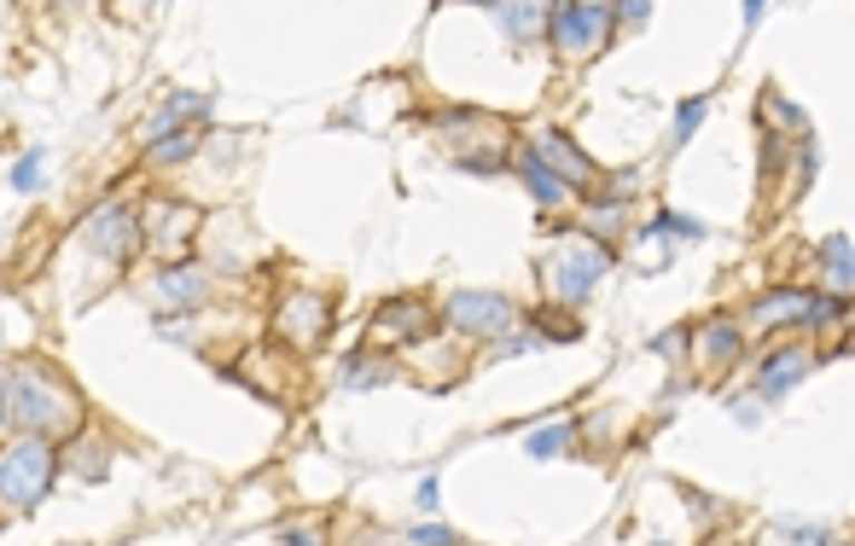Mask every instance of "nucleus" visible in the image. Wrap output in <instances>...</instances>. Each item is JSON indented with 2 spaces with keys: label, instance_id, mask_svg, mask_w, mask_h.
<instances>
[{
  "label": "nucleus",
  "instance_id": "nucleus-28",
  "mask_svg": "<svg viewBox=\"0 0 855 546\" xmlns=\"http://www.w3.org/2000/svg\"><path fill=\"white\" fill-rule=\"evenodd\" d=\"M420 512H436V477L420 483Z\"/></svg>",
  "mask_w": 855,
  "mask_h": 546
},
{
  "label": "nucleus",
  "instance_id": "nucleus-18",
  "mask_svg": "<svg viewBox=\"0 0 855 546\" xmlns=\"http://www.w3.org/2000/svg\"><path fill=\"white\" fill-rule=\"evenodd\" d=\"M495 23L512 41H535L541 30H548V12L541 7H495Z\"/></svg>",
  "mask_w": 855,
  "mask_h": 546
},
{
  "label": "nucleus",
  "instance_id": "nucleus-8",
  "mask_svg": "<svg viewBox=\"0 0 855 546\" xmlns=\"http://www.w3.org/2000/svg\"><path fill=\"white\" fill-rule=\"evenodd\" d=\"M530 151H535V158H541V163H548V169H553V175L564 180L570 192H577V187H593V175H600V169H593V163L582 158L577 146H570V140L559 135V128H541Z\"/></svg>",
  "mask_w": 855,
  "mask_h": 546
},
{
  "label": "nucleus",
  "instance_id": "nucleus-20",
  "mask_svg": "<svg viewBox=\"0 0 855 546\" xmlns=\"http://www.w3.org/2000/svg\"><path fill=\"white\" fill-rule=\"evenodd\" d=\"M106 465H111V448H106V441H76V448H70V471L82 477V483L106 477Z\"/></svg>",
  "mask_w": 855,
  "mask_h": 546
},
{
  "label": "nucleus",
  "instance_id": "nucleus-23",
  "mask_svg": "<svg viewBox=\"0 0 855 546\" xmlns=\"http://www.w3.org/2000/svg\"><path fill=\"white\" fill-rule=\"evenodd\" d=\"M705 111H710V99H705V93H698V99H687V106L676 111V135H669V140H676V146H687V140L698 135V122H705Z\"/></svg>",
  "mask_w": 855,
  "mask_h": 546
},
{
  "label": "nucleus",
  "instance_id": "nucleus-17",
  "mask_svg": "<svg viewBox=\"0 0 855 546\" xmlns=\"http://www.w3.org/2000/svg\"><path fill=\"white\" fill-rule=\"evenodd\" d=\"M739 355V326L728 320H710L705 331H698V360H710V367H721V360Z\"/></svg>",
  "mask_w": 855,
  "mask_h": 546
},
{
  "label": "nucleus",
  "instance_id": "nucleus-27",
  "mask_svg": "<svg viewBox=\"0 0 855 546\" xmlns=\"http://www.w3.org/2000/svg\"><path fill=\"white\" fill-rule=\"evenodd\" d=\"M413 546H454V529H443V524H420V529H413Z\"/></svg>",
  "mask_w": 855,
  "mask_h": 546
},
{
  "label": "nucleus",
  "instance_id": "nucleus-2",
  "mask_svg": "<svg viewBox=\"0 0 855 546\" xmlns=\"http://www.w3.org/2000/svg\"><path fill=\"white\" fill-rule=\"evenodd\" d=\"M53 448H47L41 436L30 441H12L7 454H0V500L7 506H36L47 500V488H53Z\"/></svg>",
  "mask_w": 855,
  "mask_h": 546
},
{
  "label": "nucleus",
  "instance_id": "nucleus-4",
  "mask_svg": "<svg viewBox=\"0 0 855 546\" xmlns=\"http://www.w3.org/2000/svg\"><path fill=\"white\" fill-rule=\"evenodd\" d=\"M606 268H611V250H606V245H593V239H582L577 250L553 256L548 279H553V291H559L564 302H588V291L606 279Z\"/></svg>",
  "mask_w": 855,
  "mask_h": 546
},
{
  "label": "nucleus",
  "instance_id": "nucleus-24",
  "mask_svg": "<svg viewBox=\"0 0 855 546\" xmlns=\"http://www.w3.org/2000/svg\"><path fill=\"white\" fill-rule=\"evenodd\" d=\"M373 355H350L344 360V384H355V389H367V384H384L391 378V367H367Z\"/></svg>",
  "mask_w": 855,
  "mask_h": 546
},
{
  "label": "nucleus",
  "instance_id": "nucleus-31",
  "mask_svg": "<svg viewBox=\"0 0 855 546\" xmlns=\"http://www.w3.org/2000/svg\"><path fill=\"white\" fill-rule=\"evenodd\" d=\"M658 546H669V540H658Z\"/></svg>",
  "mask_w": 855,
  "mask_h": 546
},
{
  "label": "nucleus",
  "instance_id": "nucleus-19",
  "mask_svg": "<svg viewBox=\"0 0 855 546\" xmlns=\"http://www.w3.org/2000/svg\"><path fill=\"white\" fill-rule=\"evenodd\" d=\"M658 239H705V227H698L692 216H676V210H664L652 227L640 232V245H658Z\"/></svg>",
  "mask_w": 855,
  "mask_h": 546
},
{
  "label": "nucleus",
  "instance_id": "nucleus-26",
  "mask_svg": "<svg viewBox=\"0 0 855 546\" xmlns=\"http://www.w3.org/2000/svg\"><path fill=\"white\" fill-rule=\"evenodd\" d=\"M12 187H18V192H36V187H41V151H23V158H18Z\"/></svg>",
  "mask_w": 855,
  "mask_h": 546
},
{
  "label": "nucleus",
  "instance_id": "nucleus-7",
  "mask_svg": "<svg viewBox=\"0 0 855 546\" xmlns=\"http://www.w3.org/2000/svg\"><path fill=\"white\" fill-rule=\"evenodd\" d=\"M88 245H94L99 256H111V262H122V256L140 245V221H135V210H122V203H106L99 216H88Z\"/></svg>",
  "mask_w": 855,
  "mask_h": 546
},
{
  "label": "nucleus",
  "instance_id": "nucleus-3",
  "mask_svg": "<svg viewBox=\"0 0 855 546\" xmlns=\"http://www.w3.org/2000/svg\"><path fill=\"white\" fill-rule=\"evenodd\" d=\"M611 7H582V0H564V7L548 12V36L564 59H588V53H600L606 36H611Z\"/></svg>",
  "mask_w": 855,
  "mask_h": 546
},
{
  "label": "nucleus",
  "instance_id": "nucleus-14",
  "mask_svg": "<svg viewBox=\"0 0 855 546\" xmlns=\"http://www.w3.org/2000/svg\"><path fill=\"white\" fill-rule=\"evenodd\" d=\"M820 262H826V285H833V297L855 291V245L844 239V232H833V239L820 245Z\"/></svg>",
  "mask_w": 855,
  "mask_h": 546
},
{
  "label": "nucleus",
  "instance_id": "nucleus-22",
  "mask_svg": "<svg viewBox=\"0 0 855 546\" xmlns=\"http://www.w3.org/2000/svg\"><path fill=\"white\" fill-rule=\"evenodd\" d=\"M588 232H593V245L611 239V232H623V198H611V203H593L588 210Z\"/></svg>",
  "mask_w": 855,
  "mask_h": 546
},
{
  "label": "nucleus",
  "instance_id": "nucleus-1",
  "mask_svg": "<svg viewBox=\"0 0 855 546\" xmlns=\"http://www.w3.org/2000/svg\"><path fill=\"white\" fill-rule=\"evenodd\" d=\"M7 396H12V419L23 430H36V436H70L76 419H82L76 396H70L53 373H18L7 384Z\"/></svg>",
  "mask_w": 855,
  "mask_h": 546
},
{
  "label": "nucleus",
  "instance_id": "nucleus-30",
  "mask_svg": "<svg viewBox=\"0 0 855 546\" xmlns=\"http://www.w3.org/2000/svg\"><path fill=\"white\" fill-rule=\"evenodd\" d=\"M12 419V396H7V384H0V425Z\"/></svg>",
  "mask_w": 855,
  "mask_h": 546
},
{
  "label": "nucleus",
  "instance_id": "nucleus-16",
  "mask_svg": "<svg viewBox=\"0 0 855 546\" xmlns=\"http://www.w3.org/2000/svg\"><path fill=\"white\" fill-rule=\"evenodd\" d=\"M379 331L384 337H425L431 331V315L420 302H384L379 308Z\"/></svg>",
  "mask_w": 855,
  "mask_h": 546
},
{
  "label": "nucleus",
  "instance_id": "nucleus-11",
  "mask_svg": "<svg viewBox=\"0 0 855 546\" xmlns=\"http://www.w3.org/2000/svg\"><path fill=\"white\" fill-rule=\"evenodd\" d=\"M809 308H815L809 291H768V297L750 302V320L757 326H792V320H809Z\"/></svg>",
  "mask_w": 855,
  "mask_h": 546
},
{
  "label": "nucleus",
  "instance_id": "nucleus-12",
  "mask_svg": "<svg viewBox=\"0 0 855 546\" xmlns=\"http://www.w3.org/2000/svg\"><path fill=\"white\" fill-rule=\"evenodd\" d=\"M518 175H524L530 198H535V203H548V210H553V203H564V198H570V187H564V180H559L548 163L535 158V151H518Z\"/></svg>",
  "mask_w": 855,
  "mask_h": 546
},
{
  "label": "nucleus",
  "instance_id": "nucleus-21",
  "mask_svg": "<svg viewBox=\"0 0 855 546\" xmlns=\"http://www.w3.org/2000/svg\"><path fill=\"white\" fill-rule=\"evenodd\" d=\"M570 436H577L570 425H548V430H535V436L524 441V454H530V459H559V454L570 448Z\"/></svg>",
  "mask_w": 855,
  "mask_h": 546
},
{
  "label": "nucleus",
  "instance_id": "nucleus-15",
  "mask_svg": "<svg viewBox=\"0 0 855 546\" xmlns=\"http://www.w3.org/2000/svg\"><path fill=\"white\" fill-rule=\"evenodd\" d=\"M158 297H164V302H175V308H193V302H204V274H198V268H187V262L164 268V274H158Z\"/></svg>",
  "mask_w": 855,
  "mask_h": 546
},
{
  "label": "nucleus",
  "instance_id": "nucleus-10",
  "mask_svg": "<svg viewBox=\"0 0 855 546\" xmlns=\"http://www.w3.org/2000/svg\"><path fill=\"white\" fill-rule=\"evenodd\" d=\"M809 367H815V355H809V349H780V355H768V367H763V378H757V384H763V396L780 401L792 384L809 378Z\"/></svg>",
  "mask_w": 855,
  "mask_h": 546
},
{
  "label": "nucleus",
  "instance_id": "nucleus-25",
  "mask_svg": "<svg viewBox=\"0 0 855 546\" xmlns=\"http://www.w3.org/2000/svg\"><path fill=\"white\" fill-rule=\"evenodd\" d=\"M193 146H198V135L187 128V135H169V140L151 146V158H158V163H180V158H193Z\"/></svg>",
  "mask_w": 855,
  "mask_h": 546
},
{
  "label": "nucleus",
  "instance_id": "nucleus-6",
  "mask_svg": "<svg viewBox=\"0 0 855 546\" xmlns=\"http://www.w3.org/2000/svg\"><path fill=\"white\" fill-rule=\"evenodd\" d=\"M512 302L495 297V291H454L449 297V326L465 331V337H501L512 326Z\"/></svg>",
  "mask_w": 855,
  "mask_h": 546
},
{
  "label": "nucleus",
  "instance_id": "nucleus-29",
  "mask_svg": "<svg viewBox=\"0 0 855 546\" xmlns=\"http://www.w3.org/2000/svg\"><path fill=\"white\" fill-rule=\"evenodd\" d=\"M285 546H321V535H308V529H292V535H285Z\"/></svg>",
  "mask_w": 855,
  "mask_h": 546
},
{
  "label": "nucleus",
  "instance_id": "nucleus-5",
  "mask_svg": "<svg viewBox=\"0 0 855 546\" xmlns=\"http://www.w3.org/2000/svg\"><path fill=\"white\" fill-rule=\"evenodd\" d=\"M193 232H198V210L193 203H175V198H158V203H146V216H140V239L158 250V256H175L193 245Z\"/></svg>",
  "mask_w": 855,
  "mask_h": 546
},
{
  "label": "nucleus",
  "instance_id": "nucleus-13",
  "mask_svg": "<svg viewBox=\"0 0 855 546\" xmlns=\"http://www.w3.org/2000/svg\"><path fill=\"white\" fill-rule=\"evenodd\" d=\"M204 111H210V99H204V93H175L169 106H164V117L146 128V140L158 146V140H169V135H187L180 122H187V117H204Z\"/></svg>",
  "mask_w": 855,
  "mask_h": 546
},
{
  "label": "nucleus",
  "instance_id": "nucleus-9",
  "mask_svg": "<svg viewBox=\"0 0 855 546\" xmlns=\"http://www.w3.org/2000/svg\"><path fill=\"white\" fill-rule=\"evenodd\" d=\"M332 326V315H326V302L321 297H292L279 308V331L285 337H297V344H315V337Z\"/></svg>",
  "mask_w": 855,
  "mask_h": 546
}]
</instances>
